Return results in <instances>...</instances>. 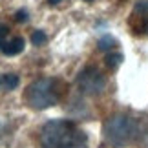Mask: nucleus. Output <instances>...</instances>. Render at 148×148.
<instances>
[{
    "label": "nucleus",
    "mask_w": 148,
    "mask_h": 148,
    "mask_svg": "<svg viewBox=\"0 0 148 148\" xmlns=\"http://www.w3.org/2000/svg\"><path fill=\"white\" fill-rule=\"evenodd\" d=\"M24 38L22 37H9V27L0 24V53L13 57L24 51Z\"/></svg>",
    "instance_id": "obj_5"
},
{
    "label": "nucleus",
    "mask_w": 148,
    "mask_h": 148,
    "mask_svg": "<svg viewBox=\"0 0 148 148\" xmlns=\"http://www.w3.org/2000/svg\"><path fill=\"white\" fill-rule=\"evenodd\" d=\"M121 62H123V55L121 53H108L106 55V66L112 68V70H113V68H117Z\"/></svg>",
    "instance_id": "obj_8"
},
{
    "label": "nucleus",
    "mask_w": 148,
    "mask_h": 148,
    "mask_svg": "<svg viewBox=\"0 0 148 148\" xmlns=\"http://www.w3.org/2000/svg\"><path fill=\"white\" fill-rule=\"evenodd\" d=\"M134 13L135 15H148V0H141V2L135 4Z\"/></svg>",
    "instance_id": "obj_10"
},
{
    "label": "nucleus",
    "mask_w": 148,
    "mask_h": 148,
    "mask_svg": "<svg viewBox=\"0 0 148 148\" xmlns=\"http://www.w3.org/2000/svg\"><path fill=\"white\" fill-rule=\"evenodd\" d=\"M18 77L15 73H0V92H11L18 86Z\"/></svg>",
    "instance_id": "obj_6"
},
{
    "label": "nucleus",
    "mask_w": 148,
    "mask_h": 148,
    "mask_svg": "<svg viewBox=\"0 0 148 148\" xmlns=\"http://www.w3.org/2000/svg\"><path fill=\"white\" fill-rule=\"evenodd\" d=\"M40 148H88V137L75 123L55 119L40 130Z\"/></svg>",
    "instance_id": "obj_1"
},
{
    "label": "nucleus",
    "mask_w": 148,
    "mask_h": 148,
    "mask_svg": "<svg viewBox=\"0 0 148 148\" xmlns=\"http://www.w3.org/2000/svg\"><path fill=\"white\" fill-rule=\"evenodd\" d=\"M66 88L68 86L62 79H57V77L37 79L26 88L24 99L27 102V106L33 108V110H46V108L55 106L62 101Z\"/></svg>",
    "instance_id": "obj_2"
},
{
    "label": "nucleus",
    "mask_w": 148,
    "mask_h": 148,
    "mask_svg": "<svg viewBox=\"0 0 148 148\" xmlns=\"http://www.w3.org/2000/svg\"><path fill=\"white\" fill-rule=\"evenodd\" d=\"M48 2H49V4H59L60 0H48Z\"/></svg>",
    "instance_id": "obj_12"
},
{
    "label": "nucleus",
    "mask_w": 148,
    "mask_h": 148,
    "mask_svg": "<svg viewBox=\"0 0 148 148\" xmlns=\"http://www.w3.org/2000/svg\"><path fill=\"white\" fill-rule=\"evenodd\" d=\"M77 86H79V90H81L82 93H86V95H97V93H101L102 90H104L106 79H104V75H102L97 68L88 66V68H84V70L79 73Z\"/></svg>",
    "instance_id": "obj_4"
},
{
    "label": "nucleus",
    "mask_w": 148,
    "mask_h": 148,
    "mask_svg": "<svg viewBox=\"0 0 148 148\" xmlns=\"http://www.w3.org/2000/svg\"><path fill=\"white\" fill-rule=\"evenodd\" d=\"M84 2H93V0H84Z\"/></svg>",
    "instance_id": "obj_13"
},
{
    "label": "nucleus",
    "mask_w": 148,
    "mask_h": 148,
    "mask_svg": "<svg viewBox=\"0 0 148 148\" xmlns=\"http://www.w3.org/2000/svg\"><path fill=\"white\" fill-rule=\"evenodd\" d=\"M97 46H99V49H102V51H108V49H113V48L117 46V40H115L113 37H110V35H104V37L99 38Z\"/></svg>",
    "instance_id": "obj_7"
},
{
    "label": "nucleus",
    "mask_w": 148,
    "mask_h": 148,
    "mask_svg": "<svg viewBox=\"0 0 148 148\" xmlns=\"http://www.w3.org/2000/svg\"><path fill=\"white\" fill-rule=\"evenodd\" d=\"M31 42H33V46H44V44L48 42V35L44 31H33V35H31Z\"/></svg>",
    "instance_id": "obj_9"
},
{
    "label": "nucleus",
    "mask_w": 148,
    "mask_h": 148,
    "mask_svg": "<svg viewBox=\"0 0 148 148\" xmlns=\"http://www.w3.org/2000/svg\"><path fill=\"white\" fill-rule=\"evenodd\" d=\"M15 18L18 20V22H26L27 20V13H26V11H16V16H15Z\"/></svg>",
    "instance_id": "obj_11"
},
{
    "label": "nucleus",
    "mask_w": 148,
    "mask_h": 148,
    "mask_svg": "<svg viewBox=\"0 0 148 148\" xmlns=\"http://www.w3.org/2000/svg\"><path fill=\"white\" fill-rule=\"evenodd\" d=\"M139 135V123L128 115H113L104 123V137L113 146H126Z\"/></svg>",
    "instance_id": "obj_3"
}]
</instances>
